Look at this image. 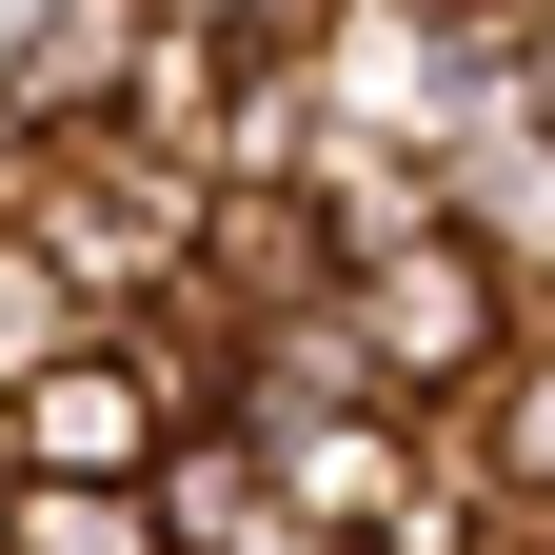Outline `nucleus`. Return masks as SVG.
Segmentation results:
<instances>
[{
    "mask_svg": "<svg viewBox=\"0 0 555 555\" xmlns=\"http://www.w3.org/2000/svg\"><path fill=\"white\" fill-rule=\"evenodd\" d=\"M0 555H179L139 476H0Z\"/></svg>",
    "mask_w": 555,
    "mask_h": 555,
    "instance_id": "8",
    "label": "nucleus"
},
{
    "mask_svg": "<svg viewBox=\"0 0 555 555\" xmlns=\"http://www.w3.org/2000/svg\"><path fill=\"white\" fill-rule=\"evenodd\" d=\"M198 278H219L238 318H318L337 278V219H318V179H219V219H198Z\"/></svg>",
    "mask_w": 555,
    "mask_h": 555,
    "instance_id": "4",
    "label": "nucleus"
},
{
    "mask_svg": "<svg viewBox=\"0 0 555 555\" xmlns=\"http://www.w3.org/2000/svg\"><path fill=\"white\" fill-rule=\"evenodd\" d=\"M437 456H456L496 516H555V337H516L496 397H456V416H437Z\"/></svg>",
    "mask_w": 555,
    "mask_h": 555,
    "instance_id": "7",
    "label": "nucleus"
},
{
    "mask_svg": "<svg viewBox=\"0 0 555 555\" xmlns=\"http://www.w3.org/2000/svg\"><path fill=\"white\" fill-rule=\"evenodd\" d=\"M139 496H159V535H179V555H258L278 516H298V496H278V456L238 437V416H198V437H159V476H139Z\"/></svg>",
    "mask_w": 555,
    "mask_h": 555,
    "instance_id": "6",
    "label": "nucleus"
},
{
    "mask_svg": "<svg viewBox=\"0 0 555 555\" xmlns=\"http://www.w3.org/2000/svg\"><path fill=\"white\" fill-rule=\"evenodd\" d=\"M358 337H377V397H397V416H456V397H496V358L535 337V298H516L476 238H416V258L358 278Z\"/></svg>",
    "mask_w": 555,
    "mask_h": 555,
    "instance_id": "2",
    "label": "nucleus"
},
{
    "mask_svg": "<svg viewBox=\"0 0 555 555\" xmlns=\"http://www.w3.org/2000/svg\"><path fill=\"white\" fill-rule=\"evenodd\" d=\"M516 119L555 139V0H516Z\"/></svg>",
    "mask_w": 555,
    "mask_h": 555,
    "instance_id": "9",
    "label": "nucleus"
},
{
    "mask_svg": "<svg viewBox=\"0 0 555 555\" xmlns=\"http://www.w3.org/2000/svg\"><path fill=\"white\" fill-rule=\"evenodd\" d=\"M40 198V119H21V80H0V219Z\"/></svg>",
    "mask_w": 555,
    "mask_h": 555,
    "instance_id": "10",
    "label": "nucleus"
},
{
    "mask_svg": "<svg viewBox=\"0 0 555 555\" xmlns=\"http://www.w3.org/2000/svg\"><path fill=\"white\" fill-rule=\"evenodd\" d=\"M437 179H456V238L496 258L516 298H555V139L496 100V119H456V139H437Z\"/></svg>",
    "mask_w": 555,
    "mask_h": 555,
    "instance_id": "5",
    "label": "nucleus"
},
{
    "mask_svg": "<svg viewBox=\"0 0 555 555\" xmlns=\"http://www.w3.org/2000/svg\"><path fill=\"white\" fill-rule=\"evenodd\" d=\"M416 21H437V40H516V0H416Z\"/></svg>",
    "mask_w": 555,
    "mask_h": 555,
    "instance_id": "12",
    "label": "nucleus"
},
{
    "mask_svg": "<svg viewBox=\"0 0 555 555\" xmlns=\"http://www.w3.org/2000/svg\"><path fill=\"white\" fill-rule=\"evenodd\" d=\"M258 555H358V535H318V516H278V535H258Z\"/></svg>",
    "mask_w": 555,
    "mask_h": 555,
    "instance_id": "13",
    "label": "nucleus"
},
{
    "mask_svg": "<svg viewBox=\"0 0 555 555\" xmlns=\"http://www.w3.org/2000/svg\"><path fill=\"white\" fill-rule=\"evenodd\" d=\"M21 219H40V258L80 278L100 318H139V298H179V278H198L219 179H198V159H159L139 119H80V139H40V198H21Z\"/></svg>",
    "mask_w": 555,
    "mask_h": 555,
    "instance_id": "1",
    "label": "nucleus"
},
{
    "mask_svg": "<svg viewBox=\"0 0 555 555\" xmlns=\"http://www.w3.org/2000/svg\"><path fill=\"white\" fill-rule=\"evenodd\" d=\"M535 337H555V298H535Z\"/></svg>",
    "mask_w": 555,
    "mask_h": 555,
    "instance_id": "14",
    "label": "nucleus"
},
{
    "mask_svg": "<svg viewBox=\"0 0 555 555\" xmlns=\"http://www.w3.org/2000/svg\"><path fill=\"white\" fill-rule=\"evenodd\" d=\"M0 437H21V476H159V437H179V397L119 358V337H80L60 377H21L0 397Z\"/></svg>",
    "mask_w": 555,
    "mask_h": 555,
    "instance_id": "3",
    "label": "nucleus"
},
{
    "mask_svg": "<svg viewBox=\"0 0 555 555\" xmlns=\"http://www.w3.org/2000/svg\"><path fill=\"white\" fill-rule=\"evenodd\" d=\"M60 21H80V0H0V80H21V60H40Z\"/></svg>",
    "mask_w": 555,
    "mask_h": 555,
    "instance_id": "11",
    "label": "nucleus"
}]
</instances>
